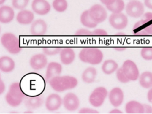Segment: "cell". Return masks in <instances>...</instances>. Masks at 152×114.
Returning <instances> with one entry per match:
<instances>
[{"label": "cell", "mask_w": 152, "mask_h": 114, "mask_svg": "<svg viewBox=\"0 0 152 114\" xmlns=\"http://www.w3.org/2000/svg\"><path fill=\"white\" fill-rule=\"evenodd\" d=\"M51 88L57 92L74 89L78 85L77 78L70 76H56L49 81Z\"/></svg>", "instance_id": "obj_1"}, {"label": "cell", "mask_w": 152, "mask_h": 114, "mask_svg": "<svg viewBox=\"0 0 152 114\" xmlns=\"http://www.w3.org/2000/svg\"><path fill=\"white\" fill-rule=\"evenodd\" d=\"M79 58L81 61L91 65L101 63L103 58V53L96 48H85L80 51Z\"/></svg>", "instance_id": "obj_2"}, {"label": "cell", "mask_w": 152, "mask_h": 114, "mask_svg": "<svg viewBox=\"0 0 152 114\" xmlns=\"http://www.w3.org/2000/svg\"><path fill=\"white\" fill-rule=\"evenodd\" d=\"M25 98V94L19 83H14L10 85L5 96L7 103L12 107L19 106Z\"/></svg>", "instance_id": "obj_3"}, {"label": "cell", "mask_w": 152, "mask_h": 114, "mask_svg": "<svg viewBox=\"0 0 152 114\" xmlns=\"http://www.w3.org/2000/svg\"><path fill=\"white\" fill-rule=\"evenodd\" d=\"M133 32L139 35H152V13H147L133 27Z\"/></svg>", "instance_id": "obj_4"}, {"label": "cell", "mask_w": 152, "mask_h": 114, "mask_svg": "<svg viewBox=\"0 0 152 114\" xmlns=\"http://www.w3.org/2000/svg\"><path fill=\"white\" fill-rule=\"evenodd\" d=\"M1 41L7 51L12 54L16 55L21 51L19 39L13 34L5 33L2 35Z\"/></svg>", "instance_id": "obj_5"}, {"label": "cell", "mask_w": 152, "mask_h": 114, "mask_svg": "<svg viewBox=\"0 0 152 114\" xmlns=\"http://www.w3.org/2000/svg\"><path fill=\"white\" fill-rule=\"evenodd\" d=\"M107 94V90L106 88L98 87L94 89L90 95L89 102L95 107H100L103 104Z\"/></svg>", "instance_id": "obj_6"}, {"label": "cell", "mask_w": 152, "mask_h": 114, "mask_svg": "<svg viewBox=\"0 0 152 114\" xmlns=\"http://www.w3.org/2000/svg\"><path fill=\"white\" fill-rule=\"evenodd\" d=\"M121 69L129 81H136L139 77V70L133 61L127 60L124 62Z\"/></svg>", "instance_id": "obj_7"}, {"label": "cell", "mask_w": 152, "mask_h": 114, "mask_svg": "<svg viewBox=\"0 0 152 114\" xmlns=\"http://www.w3.org/2000/svg\"><path fill=\"white\" fill-rule=\"evenodd\" d=\"M127 14L133 18H139L141 17L144 12L143 4L137 0H132L127 4L126 6Z\"/></svg>", "instance_id": "obj_8"}, {"label": "cell", "mask_w": 152, "mask_h": 114, "mask_svg": "<svg viewBox=\"0 0 152 114\" xmlns=\"http://www.w3.org/2000/svg\"><path fill=\"white\" fill-rule=\"evenodd\" d=\"M109 22L114 28L122 30L128 25L127 17L123 13H113L109 18Z\"/></svg>", "instance_id": "obj_9"}, {"label": "cell", "mask_w": 152, "mask_h": 114, "mask_svg": "<svg viewBox=\"0 0 152 114\" xmlns=\"http://www.w3.org/2000/svg\"><path fill=\"white\" fill-rule=\"evenodd\" d=\"M90 15L96 23H99L104 21L107 17L106 9L101 5H94L89 10Z\"/></svg>", "instance_id": "obj_10"}, {"label": "cell", "mask_w": 152, "mask_h": 114, "mask_svg": "<svg viewBox=\"0 0 152 114\" xmlns=\"http://www.w3.org/2000/svg\"><path fill=\"white\" fill-rule=\"evenodd\" d=\"M80 100L74 93H69L64 96L63 99V104L64 108L69 111H76L80 107Z\"/></svg>", "instance_id": "obj_11"}, {"label": "cell", "mask_w": 152, "mask_h": 114, "mask_svg": "<svg viewBox=\"0 0 152 114\" xmlns=\"http://www.w3.org/2000/svg\"><path fill=\"white\" fill-rule=\"evenodd\" d=\"M63 104V99L57 94H52L45 100V107L49 111L58 110Z\"/></svg>", "instance_id": "obj_12"}, {"label": "cell", "mask_w": 152, "mask_h": 114, "mask_svg": "<svg viewBox=\"0 0 152 114\" xmlns=\"http://www.w3.org/2000/svg\"><path fill=\"white\" fill-rule=\"evenodd\" d=\"M32 9L38 15H44L50 12L51 5L46 0H34L32 2Z\"/></svg>", "instance_id": "obj_13"}, {"label": "cell", "mask_w": 152, "mask_h": 114, "mask_svg": "<svg viewBox=\"0 0 152 114\" xmlns=\"http://www.w3.org/2000/svg\"><path fill=\"white\" fill-rule=\"evenodd\" d=\"M110 103L114 107H119L122 104L124 100V93L121 89L115 88L112 89L108 95Z\"/></svg>", "instance_id": "obj_14"}, {"label": "cell", "mask_w": 152, "mask_h": 114, "mask_svg": "<svg viewBox=\"0 0 152 114\" xmlns=\"http://www.w3.org/2000/svg\"><path fill=\"white\" fill-rule=\"evenodd\" d=\"M47 64V58L43 54H37L32 56L30 65L33 69L39 70L45 68Z\"/></svg>", "instance_id": "obj_15"}, {"label": "cell", "mask_w": 152, "mask_h": 114, "mask_svg": "<svg viewBox=\"0 0 152 114\" xmlns=\"http://www.w3.org/2000/svg\"><path fill=\"white\" fill-rule=\"evenodd\" d=\"M47 31V25L45 20L38 19L32 23L30 32L32 35L41 36L44 35Z\"/></svg>", "instance_id": "obj_16"}, {"label": "cell", "mask_w": 152, "mask_h": 114, "mask_svg": "<svg viewBox=\"0 0 152 114\" xmlns=\"http://www.w3.org/2000/svg\"><path fill=\"white\" fill-rule=\"evenodd\" d=\"M62 66L60 64L56 62H51L47 66L46 73H45V80L47 82L52 78L60 76L62 72Z\"/></svg>", "instance_id": "obj_17"}, {"label": "cell", "mask_w": 152, "mask_h": 114, "mask_svg": "<svg viewBox=\"0 0 152 114\" xmlns=\"http://www.w3.org/2000/svg\"><path fill=\"white\" fill-rule=\"evenodd\" d=\"M14 18V12L11 7L2 6L0 8V22L7 24L11 22Z\"/></svg>", "instance_id": "obj_18"}, {"label": "cell", "mask_w": 152, "mask_h": 114, "mask_svg": "<svg viewBox=\"0 0 152 114\" xmlns=\"http://www.w3.org/2000/svg\"><path fill=\"white\" fill-rule=\"evenodd\" d=\"M60 57L62 63L68 65L74 61L76 54L75 51L71 48H65L60 51Z\"/></svg>", "instance_id": "obj_19"}, {"label": "cell", "mask_w": 152, "mask_h": 114, "mask_svg": "<svg viewBox=\"0 0 152 114\" xmlns=\"http://www.w3.org/2000/svg\"><path fill=\"white\" fill-rule=\"evenodd\" d=\"M44 103V99L40 96H28L25 99V106L28 110H36Z\"/></svg>", "instance_id": "obj_20"}, {"label": "cell", "mask_w": 152, "mask_h": 114, "mask_svg": "<svg viewBox=\"0 0 152 114\" xmlns=\"http://www.w3.org/2000/svg\"><path fill=\"white\" fill-rule=\"evenodd\" d=\"M16 19L20 25H29L32 23L34 19V15L31 11L22 10L18 13Z\"/></svg>", "instance_id": "obj_21"}, {"label": "cell", "mask_w": 152, "mask_h": 114, "mask_svg": "<svg viewBox=\"0 0 152 114\" xmlns=\"http://www.w3.org/2000/svg\"><path fill=\"white\" fill-rule=\"evenodd\" d=\"M15 64L11 57L2 56L0 58V69L4 73H10L14 69Z\"/></svg>", "instance_id": "obj_22"}, {"label": "cell", "mask_w": 152, "mask_h": 114, "mask_svg": "<svg viewBox=\"0 0 152 114\" xmlns=\"http://www.w3.org/2000/svg\"><path fill=\"white\" fill-rule=\"evenodd\" d=\"M126 111L127 114H144V104L135 101L128 102L126 106Z\"/></svg>", "instance_id": "obj_23"}, {"label": "cell", "mask_w": 152, "mask_h": 114, "mask_svg": "<svg viewBox=\"0 0 152 114\" xmlns=\"http://www.w3.org/2000/svg\"><path fill=\"white\" fill-rule=\"evenodd\" d=\"M118 69V64L113 60H106L102 66V70L106 75H111Z\"/></svg>", "instance_id": "obj_24"}, {"label": "cell", "mask_w": 152, "mask_h": 114, "mask_svg": "<svg viewBox=\"0 0 152 114\" xmlns=\"http://www.w3.org/2000/svg\"><path fill=\"white\" fill-rule=\"evenodd\" d=\"M97 75L96 70L93 67H89L83 71L82 74V79L84 83H91L95 81Z\"/></svg>", "instance_id": "obj_25"}, {"label": "cell", "mask_w": 152, "mask_h": 114, "mask_svg": "<svg viewBox=\"0 0 152 114\" xmlns=\"http://www.w3.org/2000/svg\"><path fill=\"white\" fill-rule=\"evenodd\" d=\"M140 85L145 89H149L152 87V73L145 72L139 77Z\"/></svg>", "instance_id": "obj_26"}, {"label": "cell", "mask_w": 152, "mask_h": 114, "mask_svg": "<svg viewBox=\"0 0 152 114\" xmlns=\"http://www.w3.org/2000/svg\"><path fill=\"white\" fill-rule=\"evenodd\" d=\"M81 22L83 25L89 27V28H94L98 25V23L94 21L91 16L90 15L89 10H86L81 15Z\"/></svg>", "instance_id": "obj_27"}, {"label": "cell", "mask_w": 152, "mask_h": 114, "mask_svg": "<svg viewBox=\"0 0 152 114\" xmlns=\"http://www.w3.org/2000/svg\"><path fill=\"white\" fill-rule=\"evenodd\" d=\"M124 3L123 0H115L114 2L106 7L109 11L113 13H121L124 9Z\"/></svg>", "instance_id": "obj_28"}, {"label": "cell", "mask_w": 152, "mask_h": 114, "mask_svg": "<svg viewBox=\"0 0 152 114\" xmlns=\"http://www.w3.org/2000/svg\"><path fill=\"white\" fill-rule=\"evenodd\" d=\"M52 6L58 12H63L67 9L68 3L66 0H54Z\"/></svg>", "instance_id": "obj_29"}, {"label": "cell", "mask_w": 152, "mask_h": 114, "mask_svg": "<svg viewBox=\"0 0 152 114\" xmlns=\"http://www.w3.org/2000/svg\"><path fill=\"white\" fill-rule=\"evenodd\" d=\"M29 0H13L12 5L17 9L22 10L27 6Z\"/></svg>", "instance_id": "obj_30"}, {"label": "cell", "mask_w": 152, "mask_h": 114, "mask_svg": "<svg viewBox=\"0 0 152 114\" xmlns=\"http://www.w3.org/2000/svg\"><path fill=\"white\" fill-rule=\"evenodd\" d=\"M43 50L45 55L48 56H54L60 53L61 49L59 47H45Z\"/></svg>", "instance_id": "obj_31"}, {"label": "cell", "mask_w": 152, "mask_h": 114, "mask_svg": "<svg viewBox=\"0 0 152 114\" xmlns=\"http://www.w3.org/2000/svg\"><path fill=\"white\" fill-rule=\"evenodd\" d=\"M141 55L145 60H152V47L143 48L141 51Z\"/></svg>", "instance_id": "obj_32"}, {"label": "cell", "mask_w": 152, "mask_h": 114, "mask_svg": "<svg viewBox=\"0 0 152 114\" xmlns=\"http://www.w3.org/2000/svg\"><path fill=\"white\" fill-rule=\"evenodd\" d=\"M116 76H117L118 80L121 83H127L130 81L127 78V77L125 75V74L124 73V72H123V70L121 69V68L117 70V72H116Z\"/></svg>", "instance_id": "obj_33"}, {"label": "cell", "mask_w": 152, "mask_h": 114, "mask_svg": "<svg viewBox=\"0 0 152 114\" xmlns=\"http://www.w3.org/2000/svg\"><path fill=\"white\" fill-rule=\"evenodd\" d=\"M75 35L78 36H91L92 35V31H90L87 29L81 28L77 30L75 32Z\"/></svg>", "instance_id": "obj_34"}, {"label": "cell", "mask_w": 152, "mask_h": 114, "mask_svg": "<svg viewBox=\"0 0 152 114\" xmlns=\"http://www.w3.org/2000/svg\"><path fill=\"white\" fill-rule=\"evenodd\" d=\"M80 114H99L97 111L89 108H83L81 109L79 112Z\"/></svg>", "instance_id": "obj_35"}, {"label": "cell", "mask_w": 152, "mask_h": 114, "mask_svg": "<svg viewBox=\"0 0 152 114\" xmlns=\"http://www.w3.org/2000/svg\"><path fill=\"white\" fill-rule=\"evenodd\" d=\"M107 35V32L103 29H96L92 31V35L94 36H106Z\"/></svg>", "instance_id": "obj_36"}, {"label": "cell", "mask_w": 152, "mask_h": 114, "mask_svg": "<svg viewBox=\"0 0 152 114\" xmlns=\"http://www.w3.org/2000/svg\"><path fill=\"white\" fill-rule=\"evenodd\" d=\"M144 114H152V107L151 106H149L147 104H144Z\"/></svg>", "instance_id": "obj_37"}, {"label": "cell", "mask_w": 152, "mask_h": 114, "mask_svg": "<svg viewBox=\"0 0 152 114\" xmlns=\"http://www.w3.org/2000/svg\"><path fill=\"white\" fill-rule=\"evenodd\" d=\"M5 85L2 80H0V94H2L5 90Z\"/></svg>", "instance_id": "obj_38"}, {"label": "cell", "mask_w": 152, "mask_h": 114, "mask_svg": "<svg viewBox=\"0 0 152 114\" xmlns=\"http://www.w3.org/2000/svg\"><path fill=\"white\" fill-rule=\"evenodd\" d=\"M115 0H101L102 3L105 5L106 7L111 4Z\"/></svg>", "instance_id": "obj_39"}, {"label": "cell", "mask_w": 152, "mask_h": 114, "mask_svg": "<svg viewBox=\"0 0 152 114\" xmlns=\"http://www.w3.org/2000/svg\"><path fill=\"white\" fill-rule=\"evenodd\" d=\"M145 5L146 7L152 9V0H145Z\"/></svg>", "instance_id": "obj_40"}, {"label": "cell", "mask_w": 152, "mask_h": 114, "mask_svg": "<svg viewBox=\"0 0 152 114\" xmlns=\"http://www.w3.org/2000/svg\"><path fill=\"white\" fill-rule=\"evenodd\" d=\"M148 99L149 102L152 103V88L148 93Z\"/></svg>", "instance_id": "obj_41"}, {"label": "cell", "mask_w": 152, "mask_h": 114, "mask_svg": "<svg viewBox=\"0 0 152 114\" xmlns=\"http://www.w3.org/2000/svg\"><path fill=\"white\" fill-rule=\"evenodd\" d=\"M110 114H123V113L118 109H114L110 112Z\"/></svg>", "instance_id": "obj_42"}, {"label": "cell", "mask_w": 152, "mask_h": 114, "mask_svg": "<svg viewBox=\"0 0 152 114\" xmlns=\"http://www.w3.org/2000/svg\"><path fill=\"white\" fill-rule=\"evenodd\" d=\"M125 49V48H116V50H117V51H124Z\"/></svg>", "instance_id": "obj_43"}, {"label": "cell", "mask_w": 152, "mask_h": 114, "mask_svg": "<svg viewBox=\"0 0 152 114\" xmlns=\"http://www.w3.org/2000/svg\"><path fill=\"white\" fill-rule=\"evenodd\" d=\"M33 113L31 111H26L25 112V114H32Z\"/></svg>", "instance_id": "obj_44"}, {"label": "cell", "mask_w": 152, "mask_h": 114, "mask_svg": "<svg viewBox=\"0 0 152 114\" xmlns=\"http://www.w3.org/2000/svg\"><path fill=\"white\" fill-rule=\"evenodd\" d=\"M116 35H124L125 34L124 33H121V32H118L116 34Z\"/></svg>", "instance_id": "obj_45"}, {"label": "cell", "mask_w": 152, "mask_h": 114, "mask_svg": "<svg viewBox=\"0 0 152 114\" xmlns=\"http://www.w3.org/2000/svg\"><path fill=\"white\" fill-rule=\"evenodd\" d=\"M5 1H6V0H0V4L2 5V4H4Z\"/></svg>", "instance_id": "obj_46"}]
</instances>
